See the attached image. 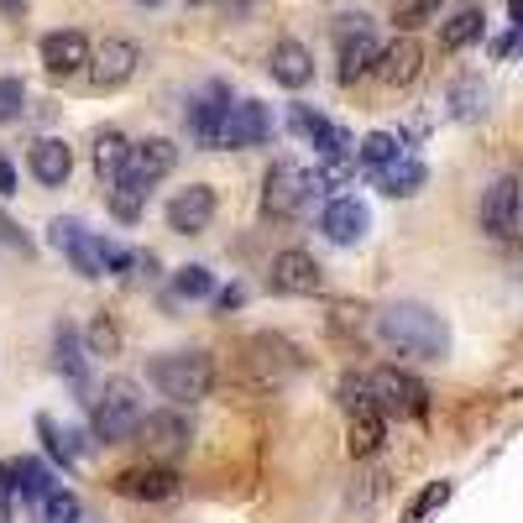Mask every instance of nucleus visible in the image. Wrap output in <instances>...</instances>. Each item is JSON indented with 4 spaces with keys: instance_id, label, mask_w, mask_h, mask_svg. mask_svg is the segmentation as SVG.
<instances>
[{
    "instance_id": "f257e3e1",
    "label": "nucleus",
    "mask_w": 523,
    "mask_h": 523,
    "mask_svg": "<svg viewBox=\"0 0 523 523\" xmlns=\"http://www.w3.org/2000/svg\"><path fill=\"white\" fill-rule=\"evenodd\" d=\"M377 335L388 340L398 356H414V361H440V356L450 351L445 320H440L429 304H414V299L382 309V314H377Z\"/></svg>"
},
{
    "instance_id": "f03ea898",
    "label": "nucleus",
    "mask_w": 523,
    "mask_h": 523,
    "mask_svg": "<svg viewBox=\"0 0 523 523\" xmlns=\"http://www.w3.org/2000/svg\"><path fill=\"white\" fill-rule=\"evenodd\" d=\"M142 414H147V403H142V388H136L131 377H110L105 388L89 398V424H95L100 445H126Z\"/></svg>"
},
{
    "instance_id": "7ed1b4c3",
    "label": "nucleus",
    "mask_w": 523,
    "mask_h": 523,
    "mask_svg": "<svg viewBox=\"0 0 523 523\" xmlns=\"http://www.w3.org/2000/svg\"><path fill=\"white\" fill-rule=\"evenodd\" d=\"M147 377H152V388L163 398L199 403V398H210V388H215V361L204 351H163L147 367Z\"/></svg>"
},
{
    "instance_id": "20e7f679",
    "label": "nucleus",
    "mask_w": 523,
    "mask_h": 523,
    "mask_svg": "<svg viewBox=\"0 0 523 523\" xmlns=\"http://www.w3.org/2000/svg\"><path fill=\"white\" fill-rule=\"evenodd\" d=\"M367 393H372V408L377 414H403V419H419L429 408V388L419 377H408L398 367H377L367 372Z\"/></svg>"
},
{
    "instance_id": "39448f33",
    "label": "nucleus",
    "mask_w": 523,
    "mask_h": 523,
    "mask_svg": "<svg viewBox=\"0 0 523 523\" xmlns=\"http://www.w3.org/2000/svg\"><path fill=\"white\" fill-rule=\"evenodd\" d=\"M131 440L147 450V461H173L189 450V419L178 408H157V414H142L131 429Z\"/></svg>"
},
{
    "instance_id": "423d86ee",
    "label": "nucleus",
    "mask_w": 523,
    "mask_h": 523,
    "mask_svg": "<svg viewBox=\"0 0 523 523\" xmlns=\"http://www.w3.org/2000/svg\"><path fill=\"white\" fill-rule=\"evenodd\" d=\"M272 131H278V121H272V105H262V100L225 105L220 131H215V152L220 147H262V142H272Z\"/></svg>"
},
{
    "instance_id": "0eeeda50",
    "label": "nucleus",
    "mask_w": 523,
    "mask_h": 523,
    "mask_svg": "<svg viewBox=\"0 0 523 523\" xmlns=\"http://www.w3.org/2000/svg\"><path fill=\"white\" fill-rule=\"evenodd\" d=\"M309 194H314V184H309V173L299 163H272L267 178H262V215L288 220V215L304 210Z\"/></svg>"
},
{
    "instance_id": "6e6552de",
    "label": "nucleus",
    "mask_w": 523,
    "mask_h": 523,
    "mask_svg": "<svg viewBox=\"0 0 523 523\" xmlns=\"http://www.w3.org/2000/svg\"><path fill=\"white\" fill-rule=\"evenodd\" d=\"M136 63H142V48H136L131 37H105L100 42V53L89 48V84L100 89V95H110V89H121V84H131V74H136Z\"/></svg>"
},
{
    "instance_id": "1a4fd4ad",
    "label": "nucleus",
    "mask_w": 523,
    "mask_h": 523,
    "mask_svg": "<svg viewBox=\"0 0 523 523\" xmlns=\"http://www.w3.org/2000/svg\"><path fill=\"white\" fill-rule=\"evenodd\" d=\"M173 168H178V147L168 142V136H147V142L126 147V163H121L116 178H131V184L152 189V184H163Z\"/></svg>"
},
{
    "instance_id": "9d476101",
    "label": "nucleus",
    "mask_w": 523,
    "mask_h": 523,
    "mask_svg": "<svg viewBox=\"0 0 523 523\" xmlns=\"http://www.w3.org/2000/svg\"><path fill=\"white\" fill-rule=\"evenodd\" d=\"M267 283H272V293H288V299H309V293H320L325 267L314 262L309 252H278V257H272Z\"/></svg>"
},
{
    "instance_id": "9b49d317",
    "label": "nucleus",
    "mask_w": 523,
    "mask_h": 523,
    "mask_svg": "<svg viewBox=\"0 0 523 523\" xmlns=\"http://www.w3.org/2000/svg\"><path fill=\"white\" fill-rule=\"evenodd\" d=\"M48 241L58 246L68 262H74L79 278H105V267H100V236H89L79 220H53L48 225Z\"/></svg>"
},
{
    "instance_id": "f8f14e48",
    "label": "nucleus",
    "mask_w": 523,
    "mask_h": 523,
    "mask_svg": "<svg viewBox=\"0 0 523 523\" xmlns=\"http://www.w3.org/2000/svg\"><path fill=\"white\" fill-rule=\"evenodd\" d=\"M320 231H325L335 246H356V241H367V231H372V210H367L356 194H340V199L325 204Z\"/></svg>"
},
{
    "instance_id": "ddd939ff",
    "label": "nucleus",
    "mask_w": 523,
    "mask_h": 523,
    "mask_svg": "<svg viewBox=\"0 0 523 523\" xmlns=\"http://www.w3.org/2000/svg\"><path fill=\"white\" fill-rule=\"evenodd\" d=\"M116 492L121 497H142V503H168V497H178V471L168 461L131 466V471L116 476Z\"/></svg>"
},
{
    "instance_id": "4468645a",
    "label": "nucleus",
    "mask_w": 523,
    "mask_h": 523,
    "mask_svg": "<svg viewBox=\"0 0 523 523\" xmlns=\"http://www.w3.org/2000/svg\"><path fill=\"white\" fill-rule=\"evenodd\" d=\"M210 220H215V189H210V184H189L184 194L168 199V231L199 236Z\"/></svg>"
},
{
    "instance_id": "2eb2a0df",
    "label": "nucleus",
    "mask_w": 523,
    "mask_h": 523,
    "mask_svg": "<svg viewBox=\"0 0 523 523\" xmlns=\"http://www.w3.org/2000/svg\"><path fill=\"white\" fill-rule=\"evenodd\" d=\"M482 225H487L497 241H513L518 236V178L513 173H503L487 189V199H482Z\"/></svg>"
},
{
    "instance_id": "dca6fc26",
    "label": "nucleus",
    "mask_w": 523,
    "mask_h": 523,
    "mask_svg": "<svg viewBox=\"0 0 523 523\" xmlns=\"http://www.w3.org/2000/svg\"><path fill=\"white\" fill-rule=\"evenodd\" d=\"M0 482H6V492L21 497V503H42V497L58 487V476L42 461H32V456H11L6 466H0Z\"/></svg>"
},
{
    "instance_id": "f3484780",
    "label": "nucleus",
    "mask_w": 523,
    "mask_h": 523,
    "mask_svg": "<svg viewBox=\"0 0 523 523\" xmlns=\"http://www.w3.org/2000/svg\"><path fill=\"white\" fill-rule=\"evenodd\" d=\"M419 63H424L419 42H414V37H398V42H388V48H377V58H372V74H377L382 84L403 89V84H414V79H419Z\"/></svg>"
},
{
    "instance_id": "a211bd4d",
    "label": "nucleus",
    "mask_w": 523,
    "mask_h": 523,
    "mask_svg": "<svg viewBox=\"0 0 523 523\" xmlns=\"http://www.w3.org/2000/svg\"><path fill=\"white\" fill-rule=\"evenodd\" d=\"M89 63V37L84 32H48L42 37V68H48L53 79H68V74H79V68Z\"/></svg>"
},
{
    "instance_id": "6ab92c4d",
    "label": "nucleus",
    "mask_w": 523,
    "mask_h": 523,
    "mask_svg": "<svg viewBox=\"0 0 523 523\" xmlns=\"http://www.w3.org/2000/svg\"><path fill=\"white\" fill-rule=\"evenodd\" d=\"M267 74L278 79L283 89H304V84L314 79V53L304 48V42L283 37L278 48H272V58H267Z\"/></svg>"
},
{
    "instance_id": "aec40b11",
    "label": "nucleus",
    "mask_w": 523,
    "mask_h": 523,
    "mask_svg": "<svg viewBox=\"0 0 523 523\" xmlns=\"http://www.w3.org/2000/svg\"><path fill=\"white\" fill-rule=\"evenodd\" d=\"M27 163H32V178H37V184L63 189V184H68V173H74V152H68L58 136H42V142L27 152Z\"/></svg>"
},
{
    "instance_id": "412c9836",
    "label": "nucleus",
    "mask_w": 523,
    "mask_h": 523,
    "mask_svg": "<svg viewBox=\"0 0 523 523\" xmlns=\"http://www.w3.org/2000/svg\"><path fill=\"white\" fill-rule=\"evenodd\" d=\"M53 361H58V372L74 382V388H84L89 382V351H84V340H79V325H58L53 330Z\"/></svg>"
},
{
    "instance_id": "4be33fe9",
    "label": "nucleus",
    "mask_w": 523,
    "mask_h": 523,
    "mask_svg": "<svg viewBox=\"0 0 523 523\" xmlns=\"http://www.w3.org/2000/svg\"><path fill=\"white\" fill-rule=\"evenodd\" d=\"M377 173V184H382V194H393V199H408V194H419L424 189V163L414 152H398L393 163H382V168H372Z\"/></svg>"
},
{
    "instance_id": "5701e85b",
    "label": "nucleus",
    "mask_w": 523,
    "mask_h": 523,
    "mask_svg": "<svg viewBox=\"0 0 523 523\" xmlns=\"http://www.w3.org/2000/svg\"><path fill=\"white\" fill-rule=\"evenodd\" d=\"M225 105H231V100H225V84H215L204 100H194V105H189V136H194V142H199L204 152H215V131H220Z\"/></svg>"
},
{
    "instance_id": "b1692460",
    "label": "nucleus",
    "mask_w": 523,
    "mask_h": 523,
    "mask_svg": "<svg viewBox=\"0 0 523 523\" xmlns=\"http://www.w3.org/2000/svg\"><path fill=\"white\" fill-rule=\"evenodd\" d=\"M382 419L388 414H377V408H356L351 414V440H346L351 456H372V450L382 445Z\"/></svg>"
},
{
    "instance_id": "393cba45",
    "label": "nucleus",
    "mask_w": 523,
    "mask_h": 523,
    "mask_svg": "<svg viewBox=\"0 0 523 523\" xmlns=\"http://www.w3.org/2000/svg\"><path fill=\"white\" fill-rule=\"evenodd\" d=\"M482 32H487V16H482V11H461V16L445 21L440 48H445V53H461V48H471V42L482 37Z\"/></svg>"
},
{
    "instance_id": "a878e982",
    "label": "nucleus",
    "mask_w": 523,
    "mask_h": 523,
    "mask_svg": "<svg viewBox=\"0 0 523 523\" xmlns=\"http://www.w3.org/2000/svg\"><path fill=\"white\" fill-rule=\"evenodd\" d=\"M487 84L482 79H461L456 89H450V110H456V121H482L487 116Z\"/></svg>"
},
{
    "instance_id": "bb28decb",
    "label": "nucleus",
    "mask_w": 523,
    "mask_h": 523,
    "mask_svg": "<svg viewBox=\"0 0 523 523\" xmlns=\"http://www.w3.org/2000/svg\"><path fill=\"white\" fill-rule=\"evenodd\" d=\"M147 210V189L131 184V178H116V189H110V215H116L121 225H136Z\"/></svg>"
},
{
    "instance_id": "cd10ccee",
    "label": "nucleus",
    "mask_w": 523,
    "mask_h": 523,
    "mask_svg": "<svg viewBox=\"0 0 523 523\" xmlns=\"http://www.w3.org/2000/svg\"><path fill=\"white\" fill-rule=\"evenodd\" d=\"M403 152V142L393 131H367L356 142V163H367V168H382V163H393V157Z\"/></svg>"
},
{
    "instance_id": "c85d7f7f",
    "label": "nucleus",
    "mask_w": 523,
    "mask_h": 523,
    "mask_svg": "<svg viewBox=\"0 0 523 523\" xmlns=\"http://www.w3.org/2000/svg\"><path fill=\"white\" fill-rule=\"evenodd\" d=\"M173 293H178V299H210V293H215V272L204 267V262L178 267L173 272Z\"/></svg>"
},
{
    "instance_id": "c756f323",
    "label": "nucleus",
    "mask_w": 523,
    "mask_h": 523,
    "mask_svg": "<svg viewBox=\"0 0 523 523\" xmlns=\"http://www.w3.org/2000/svg\"><path fill=\"white\" fill-rule=\"evenodd\" d=\"M126 147H131V142H126L121 131H100V136H95V173H100V178H116L121 163H126Z\"/></svg>"
},
{
    "instance_id": "7c9ffc66",
    "label": "nucleus",
    "mask_w": 523,
    "mask_h": 523,
    "mask_svg": "<svg viewBox=\"0 0 523 523\" xmlns=\"http://www.w3.org/2000/svg\"><path fill=\"white\" fill-rule=\"evenodd\" d=\"M450 492H456V487H450L445 476H440V482H429V487L414 497V503H408V523H424L429 513H440V508L450 503Z\"/></svg>"
},
{
    "instance_id": "2f4dec72",
    "label": "nucleus",
    "mask_w": 523,
    "mask_h": 523,
    "mask_svg": "<svg viewBox=\"0 0 523 523\" xmlns=\"http://www.w3.org/2000/svg\"><path fill=\"white\" fill-rule=\"evenodd\" d=\"M37 508H42V523H79V497L63 492V487H53Z\"/></svg>"
},
{
    "instance_id": "473e14b6",
    "label": "nucleus",
    "mask_w": 523,
    "mask_h": 523,
    "mask_svg": "<svg viewBox=\"0 0 523 523\" xmlns=\"http://www.w3.org/2000/svg\"><path fill=\"white\" fill-rule=\"evenodd\" d=\"M21 110H27V84L6 74V79H0V126L21 121Z\"/></svg>"
},
{
    "instance_id": "72a5a7b5",
    "label": "nucleus",
    "mask_w": 523,
    "mask_h": 523,
    "mask_svg": "<svg viewBox=\"0 0 523 523\" xmlns=\"http://www.w3.org/2000/svg\"><path fill=\"white\" fill-rule=\"evenodd\" d=\"M445 6V0H398V11H393V21H398V27L403 32H414V27H424V21L429 16H435Z\"/></svg>"
},
{
    "instance_id": "f704fd0d",
    "label": "nucleus",
    "mask_w": 523,
    "mask_h": 523,
    "mask_svg": "<svg viewBox=\"0 0 523 523\" xmlns=\"http://www.w3.org/2000/svg\"><path fill=\"white\" fill-rule=\"evenodd\" d=\"M288 126H293V131H299V136H304V142H314V136H320V131H325L330 121L320 116V110H309V105H293V110H288Z\"/></svg>"
},
{
    "instance_id": "c9c22d12",
    "label": "nucleus",
    "mask_w": 523,
    "mask_h": 523,
    "mask_svg": "<svg viewBox=\"0 0 523 523\" xmlns=\"http://www.w3.org/2000/svg\"><path fill=\"white\" fill-rule=\"evenodd\" d=\"M335 393H340V403H346V408H351V414H356V408H372V393H367V377H356V372H351V377H340V388H335Z\"/></svg>"
},
{
    "instance_id": "e433bc0d",
    "label": "nucleus",
    "mask_w": 523,
    "mask_h": 523,
    "mask_svg": "<svg viewBox=\"0 0 523 523\" xmlns=\"http://www.w3.org/2000/svg\"><path fill=\"white\" fill-rule=\"evenodd\" d=\"M100 267L116 272V278H126V272L136 267V257L126 252V246H116V241H100Z\"/></svg>"
},
{
    "instance_id": "4c0bfd02",
    "label": "nucleus",
    "mask_w": 523,
    "mask_h": 523,
    "mask_svg": "<svg viewBox=\"0 0 523 523\" xmlns=\"http://www.w3.org/2000/svg\"><path fill=\"white\" fill-rule=\"evenodd\" d=\"M0 241H6V246H16L21 257H32V236L21 231V225H16V220H11L6 210H0Z\"/></svg>"
},
{
    "instance_id": "58836bf2",
    "label": "nucleus",
    "mask_w": 523,
    "mask_h": 523,
    "mask_svg": "<svg viewBox=\"0 0 523 523\" xmlns=\"http://www.w3.org/2000/svg\"><path fill=\"white\" fill-rule=\"evenodd\" d=\"M241 299H246L241 288H220V293H215V304H220L225 314H231V309H241Z\"/></svg>"
},
{
    "instance_id": "ea45409f",
    "label": "nucleus",
    "mask_w": 523,
    "mask_h": 523,
    "mask_svg": "<svg viewBox=\"0 0 523 523\" xmlns=\"http://www.w3.org/2000/svg\"><path fill=\"white\" fill-rule=\"evenodd\" d=\"M0 194H16V168L0 157Z\"/></svg>"
},
{
    "instance_id": "a19ab883",
    "label": "nucleus",
    "mask_w": 523,
    "mask_h": 523,
    "mask_svg": "<svg viewBox=\"0 0 523 523\" xmlns=\"http://www.w3.org/2000/svg\"><path fill=\"white\" fill-rule=\"evenodd\" d=\"M0 523H11V492H6V482H0Z\"/></svg>"
},
{
    "instance_id": "79ce46f5",
    "label": "nucleus",
    "mask_w": 523,
    "mask_h": 523,
    "mask_svg": "<svg viewBox=\"0 0 523 523\" xmlns=\"http://www.w3.org/2000/svg\"><path fill=\"white\" fill-rule=\"evenodd\" d=\"M0 11H6V16H21V0H0Z\"/></svg>"
},
{
    "instance_id": "37998d69",
    "label": "nucleus",
    "mask_w": 523,
    "mask_h": 523,
    "mask_svg": "<svg viewBox=\"0 0 523 523\" xmlns=\"http://www.w3.org/2000/svg\"><path fill=\"white\" fill-rule=\"evenodd\" d=\"M136 6H147V11H157V6H163V0H136Z\"/></svg>"
},
{
    "instance_id": "c03bdc74",
    "label": "nucleus",
    "mask_w": 523,
    "mask_h": 523,
    "mask_svg": "<svg viewBox=\"0 0 523 523\" xmlns=\"http://www.w3.org/2000/svg\"><path fill=\"white\" fill-rule=\"evenodd\" d=\"M189 6H204V0H189Z\"/></svg>"
}]
</instances>
